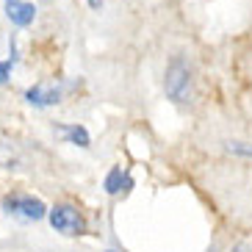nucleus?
<instances>
[{
    "instance_id": "20e7f679",
    "label": "nucleus",
    "mask_w": 252,
    "mask_h": 252,
    "mask_svg": "<svg viewBox=\"0 0 252 252\" xmlns=\"http://www.w3.org/2000/svg\"><path fill=\"white\" fill-rule=\"evenodd\" d=\"M75 83H33L28 92H25V100H28L33 108H50V105H59L64 100L69 89H72Z\"/></svg>"
},
{
    "instance_id": "f257e3e1",
    "label": "nucleus",
    "mask_w": 252,
    "mask_h": 252,
    "mask_svg": "<svg viewBox=\"0 0 252 252\" xmlns=\"http://www.w3.org/2000/svg\"><path fill=\"white\" fill-rule=\"evenodd\" d=\"M163 92L175 105H189L194 94V81H191V67L186 64L183 56H175L163 75Z\"/></svg>"
},
{
    "instance_id": "9b49d317",
    "label": "nucleus",
    "mask_w": 252,
    "mask_h": 252,
    "mask_svg": "<svg viewBox=\"0 0 252 252\" xmlns=\"http://www.w3.org/2000/svg\"><path fill=\"white\" fill-rule=\"evenodd\" d=\"M108 252H114V250H108Z\"/></svg>"
},
{
    "instance_id": "f03ea898",
    "label": "nucleus",
    "mask_w": 252,
    "mask_h": 252,
    "mask_svg": "<svg viewBox=\"0 0 252 252\" xmlns=\"http://www.w3.org/2000/svg\"><path fill=\"white\" fill-rule=\"evenodd\" d=\"M3 211L20 222H39L47 216V205L33 194H6L3 197Z\"/></svg>"
},
{
    "instance_id": "423d86ee",
    "label": "nucleus",
    "mask_w": 252,
    "mask_h": 252,
    "mask_svg": "<svg viewBox=\"0 0 252 252\" xmlns=\"http://www.w3.org/2000/svg\"><path fill=\"white\" fill-rule=\"evenodd\" d=\"M23 150H20V144H17L11 136L6 133V130H0V169H23Z\"/></svg>"
},
{
    "instance_id": "7ed1b4c3",
    "label": "nucleus",
    "mask_w": 252,
    "mask_h": 252,
    "mask_svg": "<svg viewBox=\"0 0 252 252\" xmlns=\"http://www.w3.org/2000/svg\"><path fill=\"white\" fill-rule=\"evenodd\" d=\"M47 219H50V227L56 233H61V236H83L89 230L83 214L75 205H67V202L64 205H53L47 211Z\"/></svg>"
},
{
    "instance_id": "0eeeda50",
    "label": "nucleus",
    "mask_w": 252,
    "mask_h": 252,
    "mask_svg": "<svg viewBox=\"0 0 252 252\" xmlns=\"http://www.w3.org/2000/svg\"><path fill=\"white\" fill-rule=\"evenodd\" d=\"M103 189L108 197H119V194H127L133 189V178H130V172L122 169V166H111L108 175L103 180Z\"/></svg>"
},
{
    "instance_id": "9d476101",
    "label": "nucleus",
    "mask_w": 252,
    "mask_h": 252,
    "mask_svg": "<svg viewBox=\"0 0 252 252\" xmlns=\"http://www.w3.org/2000/svg\"><path fill=\"white\" fill-rule=\"evenodd\" d=\"M92 11H103V0H86Z\"/></svg>"
},
{
    "instance_id": "39448f33",
    "label": "nucleus",
    "mask_w": 252,
    "mask_h": 252,
    "mask_svg": "<svg viewBox=\"0 0 252 252\" xmlns=\"http://www.w3.org/2000/svg\"><path fill=\"white\" fill-rule=\"evenodd\" d=\"M3 11L17 28H31L36 20V6L25 3V0H3Z\"/></svg>"
},
{
    "instance_id": "1a4fd4ad",
    "label": "nucleus",
    "mask_w": 252,
    "mask_h": 252,
    "mask_svg": "<svg viewBox=\"0 0 252 252\" xmlns=\"http://www.w3.org/2000/svg\"><path fill=\"white\" fill-rule=\"evenodd\" d=\"M14 64H17V53H11V59L0 61V86H3V83H8V78H11V69H14Z\"/></svg>"
},
{
    "instance_id": "6e6552de",
    "label": "nucleus",
    "mask_w": 252,
    "mask_h": 252,
    "mask_svg": "<svg viewBox=\"0 0 252 252\" xmlns=\"http://www.w3.org/2000/svg\"><path fill=\"white\" fill-rule=\"evenodd\" d=\"M59 130H61V136L67 139V144H75V147H83V150L92 144L89 130L83 125H78V122H64V125H59Z\"/></svg>"
}]
</instances>
